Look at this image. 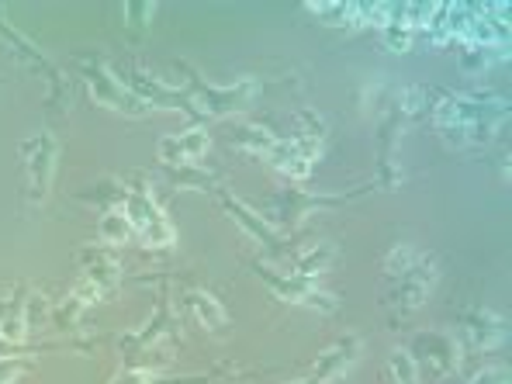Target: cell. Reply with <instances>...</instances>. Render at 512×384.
I'll return each instance as SVG.
<instances>
[{
    "mask_svg": "<svg viewBox=\"0 0 512 384\" xmlns=\"http://www.w3.org/2000/svg\"><path fill=\"white\" fill-rule=\"evenodd\" d=\"M97 232H101V239H104V243H111V246H125L128 239L135 236L125 212H104L101 222H97Z\"/></svg>",
    "mask_w": 512,
    "mask_h": 384,
    "instance_id": "obj_17",
    "label": "cell"
},
{
    "mask_svg": "<svg viewBox=\"0 0 512 384\" xmlns=\"http://www.w3.org/2000/svg\"><path fill=\"white\" fill-rule=\"evenodd\" d=\"M208 146H212L208 132L201 125H194V128H184V132L163 135L160 146H156V156H160V163H167V167H194V163L208 153Z\"/></svg>",
    "mask_w": 512,
    "mask_h": 384,
    "instance_id": "obj_7",
    "label": "cell"
},
{
    "mask_svg": "<svg viewBox=\"0 0 512 384\" xmlns=\"http://www.w3.org/2000/svg\"><path fill=\"white\" fill-rule=\"evenodd\" d=\"M222 205H225V212L232 215V222L239 225V229L246 232V236L253 239V243H260V246H267V250H281V236H277V229L267 222L263 215H256L250 205H243V201L236 198V194H222Z\"/></svg>",
    "mask_w": 512,
    "mask_h": 384,
    "instance_id": "obj_11",
    "label": "cell"
},
{
    "mask_svg": "<svg viewBox=\"0 0 512 384\" xmlns=\"http://www.w3.org/2000/svg\"><path fill=\"white\" fill-rule=\"evenodd\" d=\"M236 146L250 149V153H256V156H270V149L277 146V135L263 125H243L236 132Z\"/></svg>",
    "mask_w": 512,
    "mask_h": 384,
    "instance_id": "obj_16",
    "label": "cell"
},
{
    "mask_svg": "<svg viewBox=\"0 0 512 384\" xmlns=\"http://www.w3.org/2000/svg\"><path fill=\"white\" fill-rule=\"evenodd\" d=\"M122 14H125V25L132 28V32H146V25H149V18L156 14V4H149V0H142V4H125L122 7Z\"/></svg>",
    "mask_w": 512,
    "mask_h": 384,
    "instance_id": "obj_21",
    "label": "cell"
},
{
    "mask_svg": "<svg viewBox=\"0 0 512 384\" xmlns=\"http://www.w3.org/2000/svg\"><path fill=\"white\" fill-rule=\"evenodd\" d=\"M256 277L267 284L281 301H291V305H301V308H312V312H322V315H333L336 308V298L329 291L315 288V281H305V277H295V274H281V270L267 267V263L256 260L253 263Z\"/></svg>",
    "mask_w": 512,
    "mask_h": 384,
    "instance_id": "obj_3",
    "label": "cell"
},
{
    "mask_svg": "<svg viewBox=\"0 0 512 384\" xmlns=\"http://www.w3.org/2000/svg\"><path fill=\"white\" fill-rule=\"evenodd\" d=\"M360 350H364V343H360L357 336H340V340H336L333 346H326V350L319 353V360H315L308 381H312V384H326V381H333V378H343V374L360 360Z\"/></svg>",
    "mask_w": 512,
    "mask_h": 384,
    "instance_id": "obj_9",
    "label": "cell"
},
{
    "mask_svg": "<svg viewBox=\"0 0 512 384\" xmlns=\"http://www.w3.org/2000/svg\"><path fill=\"white\" fill-rule=\"evenodd\" d=\"M0 336L7 343H21L28 336V312L21 305H14L11 312L0 315Z\"/></svg>",
    "mask_w": 512,
    "mask_h": 384,
    "instance_id": "obj_19",
    "label": "cell"
},
{
    "mask_svg": "<svg viewBox=\"0 0 512 384\" xmlns=\"http://www.w3.org/2000/svg\"><path fill=\"white\" fill-rule=\"evenodd\" d=\"M471 384H509V371L506 367H485L471 378Z\"/></svg>",
    "mask_w": 512,
    "mask_h": 384,
    "instance_id": "obj_23",
    "label": "cell"
},
{
    "mask_svg": "<svg viewBox=\"0 0 512 384\" xmlns=\"http://www.w3.org/2000/svg\"><path fill=\"white\" fill-rule=\"evenodd\" d=\"M118 263L111 260V253H104V250H90L84 253V281L87 284H94L101 295H108L111 288L118 284Z\"/></svg>",
    "mask_w": 512,
    "mask_h": 384,
    "instance_id": "obj_13",
    "label": "cell"
},
{
    "mask_svg": "<svg viewBox=\"0 0 512 384\" xmlns=\"http://www.w3.org/2000/svg\"><path fill=\"white\" fill-rule=\"evenodd\" d=\"M32 360H0V384H11L21 371H28Z\"/></svg>",
    "mask_w": 512,
    "mask_h": 384,
    "instance_id": "obj_24",
    "label": "cell"
},
{
    "mask_svg": "<svg viewBox=\"0 0 512 384\" xmlns=\"http://www.w3.org/2000/svg\"><path fill=\"white\" fill-rule=\"evenodd\" d=\"M267 160L274 163V170H281L291 180H305L312 173V160L295 146V139H277V146L270 149Z\"/></svg>",
    "mask_w": 512,
    "mask_h": 384,
    "instance_id": "obj_12",
    "label": "cell"
},
{
    "mask_svg": "<svg viewBox=\"0 0 512 384\" xmlns=\"http://www.w3.org/2000/svg\"><path fill=\"white\" fill-rule=\"evenodd\" d=\"M412 360H423V364L433 367V374H454L461 367V346H457L454 336L443 333H419L416 343H412Z\"/></svg>",
    "mask_w": 512,
    "mask_h": 384,
    "instance_id": "obj_8",
    "label": "cell"
},
{
    "mask_svg": "<svg viewBox=\"0 0 512 384\" xmlns=\"http://www.w3.org/2000/svg\"><path fill=\"white\" fill-rule=\"evenodd\" d=\"M333 263V246L326 243H315V246H305V250H298L291 256V270L288 274L295 277H305V281H315V277L322 274V270Z\"/></svg>",
    "mask_w": 512,
    "mask_h": 384,
    "instance_id": "obj_14",
    "label": "cell"
},
{
    "mask_svg": "<svg viewBox=\"0 0 512 384\" xmlns=\"http://www.w3.org/2000/svg\"><path fill=\"white\" fill-rule=\"evenodd\" d=\"M122 212L128 218V225H132V232L149 246V250H167V246H173L177 232H173L170 218L163 215V208L156 205L149 191H132V194H128Z\"/></svg>",
    "mask_w": 512,
    "mask_h": 384,
    "instance_id": "obj_4",
    "label": "cell"
},
{
    "mask_svg": "<svg viewBox=\"0 0 512 384\" xmlns=\"http://www.w3.org/2000/svg\"><path fill=\"white\" fill-rule=\"evenodd\" d=\"M115 384H153V381H149L146 374H135L132 371V374H122V378H118Z\"/></svg>",
    "mask_w": 512,
    "mask_h": 384,
    "instance_id": "obj_25",
    "label": "cell"
},
{
    "mask_svg": "<svg viewBox=\"0 0 512 384\" xmlns=\"http://www.w3.org/2000/svg\"><path fill=\"white\" fill-rule=\"evenodd\" d=\"M84 308H87V301L73 291V295L66 298L56 312H52V322H56L59 329H77V319H80V312H84Z\"/></svg>",
    "mask_w": 512,
    "mask_h": 384,
    "instance_id": "obj_20",
    "label": "cell"
},
{
    "mask_svg": "<svg viewBox=\"0 0 512 384\" xmlns=\"http://www.w3.org/2000/svg\"><path fill=\"white\" fill-rule=\"evenodd\" d=\"M21 160H25V180H28V198L42 205L52 191L56 180V160H59V142L52 132H39L28 142H21Z\"/></svg>",
    "mask_w": 512,
    "mask_h": 384,
    "instance_id": "obj_5",
    "label": "cell"
},
{
    "mask_svg": "<svg viewBox=\"0 0 512 384\" xmlns=\"http://www.w3.org/2000/svg\"><path fill=\"white\" fill-rule=\"evenodd\" d=\"M388 371L395 384H419V364L412 360L409 350H395L388 357Z\"/></svg>",
    "mask_w": 512,
    "mask_h": 384,
    "instance_id": "obj_18",
    "label": "cell"
},
{
    "mask_svg": "<svg viewBox=\"0 0 512 384\" xmlns=\"http://www.w3.org/2000/svg\"><path fill=\"white\" fill-rule=\"evenodd\" d=\"M84 84H87L90 97H94L97 104L118 111V115L142 118V115H149V111H153L139 94H135V90H128V84H125L122 77H118L115 70L94 63V59H87V63H84Z\"/></svg>",
    "mask_w": 512,
    "mask_h": 384,
    "instance_id": "obj_2",
    "label": "cell"
},
{
    "mask_svg": "<svg viewBox=\"0 0 512 384\" xmlns=\"http://www.w3.org/2000/svg\"><path fill=\"white\" fill-rule=\"evenodd\" d=\"M187 77H191V87H187L184 94H187V101H191V111H201V115H208V118L246 111L253 104L256 90H260L256 80H239V84H229V87H215V84H208L205 77H198L194 70H187Z\"/></svg>",
    "mask_w": 512,
    "mask_h": 384,
    "instance_id": "obj_1",
    "label": "cell"
},
{
    "mask_svg": "<svg viewBox=\"0 0 512 384\" xmlns=\"http://www.w3.org/2000/svg\"><path fill=\"white\" fill-rule=\"evenodd\" d=\"M461 336L471 343V350H492L506 340V319L485 308H471L461 315Z\"/></svg>",
    "mask_w": 512,
    "mask_h": 384,
    "instance_id": "obj_10",
    "label": "cell"
},
{
    "mask_svg": "<svg viewBox=\"0 0 512 384\" xmlns=\"http://www.w3.org/2000/svg\"><path fill=\"white\" fill-rule=\"evenodd\" d=\"M384 45H388L391 52H409L412 45H416V28H405L391 21V25L384 28Z\"/></svg>",
    "mask_w": 512,
    "mask_h": 384,
    "instance_id": "obj_22",
    "label": "cell"
},
{
    "mask_svg": "<svg viewBox=\"0 0 512 384\" xmlns=\"http://www.w3.org/2000/svg\"><path fill=\"white\" fill-rule=\"evenodd\" d=\"M187 308L198 315V322L205 329H222L225 326V308L222 301H215L208 291H187Z\"/></svg>",
    "mask_w": 512,
    "mask_h": 384,
    "instance_id": "obj_15",
    "label": "cell"
},
{
    "mask_svg": "<svg viewBox=\"0 0 512 384\" xmlns=\"http://www.w3.org/2000/svg\"><path fill=\"white\" fill-rule=\"evenodd\" d=\"M436 270L440 267H436L433 253H412V260L398 274H391V305H398L402 312H412V308L423 305L436 284Z\"/></svg>",
    "mask_w": 512,
    "mask_h": 384,
    "instance_id": "obj_6",
    "label": "cell"
},
{
    "mask_svg": "<svg viewBox=\"0 0 512 384\" xmlns=\"http://www.w3.org/2000/svg\"><path fill=\"white\" fill-rule=\"evenodd\" d=\"M291 384H312V381H308V378H305V381H291Z\"/></svg>",
    "mask_w": 512,
    "mask_h": 384,
    "instance_id": "obj_26",
    "label": "cell"
}]
</instances>
